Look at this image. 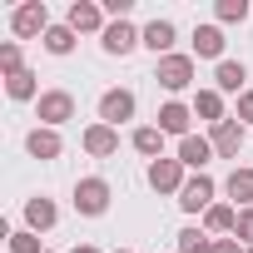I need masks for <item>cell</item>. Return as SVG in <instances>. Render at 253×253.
<instances>
[{
    "instance_id": "6da1fadb",
    "label": "cell",
    "mask_w": 253,
    "mask_h": 253,
    "mask_svg": "<svg viewBox=\"0 0 253 253\" xmlns=\"http://www.w3.org/2000/svg\"><path fill=\"white\" fill-rule=\"evenodd\" d=\"M154 80H159L169 94L189 89V84H194V55H164V60L154 65Z\"/></svg>"
},
{
    "instance_id": "7a4b0ae2",
    "label": "cell",
    "mask_w": 253,
    "mask_h": 253,
    "mask_svg": "<svg viewBox=\"0 0 253 253\" xmlns=\"http://www.w3.org/2000/svg\"><path fill=\"white\" fill-rule=\"evenodd\" d=\"M35 114L45 119V129H60L65 119H75V94L70 89H45L35 99Z\"/></svg>"
},
{
    "instance_id": "3957f363",
    "label": "cell",
    "mask_w": 253,
    "mask_h": 253,
    "mask_svg": "<svg viewBox=\"0 0 253 253\" xmlns=\"http://www.w3.org/2000/svg\"><path fill=\"white\" fill-rule=\"evenodd\" d=\"M10 30H15L20 40H30V35H45V30H50V10H45V0H25V5L10 15Z\"/></svg>"
},
{
    "instance_id": "277c9868",
    "label": "cell",
    "mask_w": 253,
    "mask_h": 253,
    "mask_svg": "<svg viewBox=\"0 0 253 253\" xmlns=\"http://www.w3.org/2000/svg\"><path fill=\"white\" fill-rule=\"evenodd\" d=\"M75 209L89 213V218H99V213L109 209V184H104V179H80V184H75Z\"/></svg>"
},
{
    "instance_id": "5b68a950",
    "label": "cell",
    "mask_w": 253,
    "mask_h": 253,
    "mask_svg": "<svg viewBox=\"0 0 253 253\" xmlns=\"http://www.w3.org/2000/svg\"><path fill=\"white\" fill-rule=\"evenodd\" d=\"M124 119H134V94L129 89H104L99 94V124H114L119 129Z\"/></svg>"
},
{
    "instance_id": "8992f818",
    "label": "cell",
    "mask_w": 253,
    "mask_h": 253,
    "mask_svg": "<svg viewBox=\"0 0 253 253\" xmlns=\"http://www.w3.org/2000/svg\"><path fill=\"white\" fill-rule=\"evenodd\" d=\"M65 25H70L75 35H94V30L104 35V30H109V25H104V10L94 5V0H75L70 15H65Z\"/></svg>"
},
{
    "instance_id": "52a82bcc",
    "label": "cell",
    "mask_w": 253,
    "mask_h": 253,
    "mask_svg": "<svg viewBox=\"0 0 253 253\" xmlns=\"http://www.w3.org/2000/svg\"><path fill=\"white\" fill-rule=\"evenodd\" d=\"M189 179H184V164L179 159H154L149 164V189H159V194H179Z\"/></svg>"
},
{
    "instance_id": "ba28073f",
    "label": "cell",
    "mask_w": 253,
    "mask_h": 253,
    "mask_svg": "<svg viewBox=\"0 0 253 253\" xmlns=\"http://www.w3.org/2000/svg\"><path fill=\"white\" fill-rule=\"evenodd\" d=\"M179 209H189V213L204 209V213H209V209H213V179H209V174H194V179L179 189Z\"/></svg>"
},
{
    "instance_id": "9c48e42d",
    "label": "cell",
    "mask_w": 253,
    "mask_h": 253,
    "mask_svg": "<svg viewBox=\"0 0 253 253\" xmlns=\"http://www.w3.org/2000/svg\"><path fill=\"white\" fill-rule=\"evenodd\" d=\"M99 45H104V55H129L134 45H144V30H134L129 20H114V25L104 30V40H99Z\"/></svg>"
},
{
    "instance_id": "30bf717a",
    "label": "cell",
    "mask_w": 253,
    "mask_h": 253,
    "mask_svg": "<svg viewBox=\"0 0 253 253\" xmlns=\"http://www.w3.org/2000/svg\"><path fill=\"white\" fill-rule=\"evenodd\" d=\"M209 144H213V154H218V159H238V149H243V124H238V119H223V124H213Z\"/></svg>"
},
{
    "instance_id": "8fae6325",
    "label": "cell",
    "mask_w": 253,
    "mask_h": 253,
    "mask_svg": "<svg viewBox=\"0 0 253 253\" xmlns=\"http://www.w3.org/2000/svg\"><path fill=\"white\" fill-rule=\"evenodd\" d=\"M84 149L94 159H109L119 149V129H114V124H89V129H84Z\"/></svg>"
},
{
    "instance_id": "7c38bea8",
    "label": "cell",
    "mask_w": 253,
    "mask_h": 253,
    "mask_svg": "<svg viewBox=\"0 0 253 253\" xmlns=\"http://www.w3.org/2000/svg\"><path fill=\"white\" fill-rule=\"evenodd\" d=\"M213 159V144L204 139V134H189V139H179V164L184 169H199L204 174V164Z\"/></svg>"
},
{
    "instance_id": "4fadbf2b",
    "label": "cell",
    "mask_w": 253,
    "mask_h": 253,
    "mask_svg": "<svg viewBox=\"0 0 253 253\" xmlns=\"http://www.w3.org/2000/svg\"><path fill=\"white\" fill-rule=\"evenodd\" d=\"M159 129H164V134H179V139H189V104L169 99V104L159 109Z\"/></svg>"
},
{
    "instance_id": "5bb4252c",
    "label": "cell",
    "mask_w": 253,
    "mask_h": 253,
    "mask_svg": "<svg viewBox=\"0 0 253 253\" xmlns=\"http://www.w3.org/2000/svg\"><path fill=\"white\" fill-rule=\"evenodd\" d=\"M25 149H30L35 159H60V149H65V144H60V134H55V129H30V134H25Z\"/></svg>"
},
{
    "instance_id": "9a60e30c",
    "label": "cell",
    "mask_w": 253,
    "mask_h": 253,
    "mask_svg": "<svg viewBox=\"0 0 253 253\" xmlns=\"http://www.w3.org/2000/svg\"><path fill=\"white\" fill-rule=\"evenodd\" d=\"M144 45L164 60V55H169V45H174V20H149V25H144Z\"/></svg>"
},
{
    "instance_id": "2e32d148",
    "label": "cell",
    "mask_w": 253,
    "mask_h": 253,
    "mask_svg": "<svg viewBox=\"0 0 253 253\" xmlns=\"http://www.w3.org/2000/svg\"><path fill=\"white\" fill-rule=\"evenodd\" d=\"M194 55L218 60V55H223V30H218V25H199V30H194Z\"/></svg>"
},
{
    "instance_id": "e0dca14e",
    "label": "cell",
    "mask_w": 253,
    "mask_h": 253,
    "mask_svg": "<svg viewBox=\"0 0 253 253\" xmlns=\"http://www.w3.org/2000/svg\"><path fill=\"white\" fill-rule=\"evenodd\" d=\"M218 94H243V80H248V70L238 65V60H218Z\"/></svg>"
},
{
    "instance_id": "ac0fdd59",
    "label": "cell",
    "mask_w": 253,
    "mask_h": 253,
    "mask_svg": "<svg viewBox=\"0 0 253 253\" xmlns=\"http://www.w3.org/2000/svg\"><path fill=\"white\" fill-rule=\"evenodd\" d=\"M55 218H60V213H55V204H50V199H30V204H25V223H30V233L55 228Z\"/></svg>"
},
{
    "instance_id": "d6986e66",
    "label": "cell",
    "mask_w": 253,
    "mask_h": 253,
    "mask_svg": "<svg viewBox=\"0 0 253 253\" xmlns=\"http://www.w3.org/2000/svg\"><path fill=\"white\" fill-rule=\"evenodd\" d=\"M194 114L209 119V124H223V94L218 89H199L194 94Z\"/></svg>"
},
{
    "instance_id": "ffe728a7",
    "label": "cell",
    "mask_w": 253,
    "mask_h": 253,
    "mask_svg": "<svg viewBox=\"0 0 253 253\" xmlns=\"http://www.w3.org/2000/svg\"><path fill=\"white\" fill-rule=\"evenodd\" d=\"M228 199L238 209H253V169H233L228 174Z\"/></svg>"
},
{
    "instance_id": "44dd1931",
    "label": "cell",
    "mask_w": 253,
    "mask_h": 253,
    "mask_svg": "<svg viewBox=\"0 0 253 253\" xmlns=\"http://www.w3.org/2000/svg\"><path fill=\"white\" fill-rule=\"evenodd\" d=\"M204 228H209V233H228V228H238V209H233V204H213V209L204 213Z\"/></svg>"
},
{
    "instance_id": "7402d4cb",
    "label": "cell",
    "mask_w": 253,
    "mask_h": 253,
    "mask_svg": "<svg viewBox=\"0 0 253 253\" xmlns=\"http://www.w3.org/2000/svg\"><path fill=\"white\" fill-rule=\"evenodd\" d=\"M134 149L149 154V159H159V149H164V129H159V124H144V129H134Z\"/></svg>"
},
{
    "instance_id": "603a6c76",
    "label": "cell",
    "mask_w": 253,
    "mask_h": 253,
    "mask_svg": "<svg viewBox=\"0 0 253 253\" xmlns=\"http://www.w3.org/2000/svg\"><path fill=\"white\" fill-rule=\"evenodd\" d=\"M45 50H50V55H70V50H75V30H70V25H50V30H45Z\"/></svg>"
},
{
    "instance_id": "cb8c5ba5",
    "label": "cell",
    "mask_w": 253,
    "mask_h": 253,
    "mask_svg": "<svg viewBox=\"0 0 253 253\" xmlns=\"http://www.w3.org/2000/svg\"><path fill=\"white\" fill-rule=\"evenodd\" d=\"M5 94H10V99H35V75H30V70L10 75V80H5Z\"/></svg>"
},
{
    "instance_id": "d4e9b609",
    "label": "cell",
    "mask_w": 253,
    "mask_h": 253,
    "mask_svg": "<svg viewBox=\"0 0 253 253\" xmlns=\"http://www.w3.org/2000/svg\"><path fill=\"white\" fill-rule=\"evenodd\" d=\"M179 253H213V243H209V233L184 228V233H179Z\"/></svg>"
},
{
    "instance_id": "484cf974",
    "label": "cell",
    "mask_w": 253,
    "mask_h": 253,
    "mask_svg": "<svg viewBox=\"0 0 253 253\" xmlns=\"http://www.w3.org/2000/svg\"><path fill=\"white\" fill-rule=\"evenodd\" d=\"M10 253H45V243H40V233L20 228V233H10Z\"/></svg>"
},
{
    "instance_id": "4316f807",
    "label": "cell",
    "mask_w": 253,
    "mask_h": 253,
    "mask_svg": "<svg viewBox=\"0 0 253 253\" xmlns=\"http://www.w3.org/2000/svg\"><path fill=\"white\" fill-rule=\"evenodd\" d=\"M0 70H5V80L25 70V65H20V45H15V40H10V45H0Z\"/></svg>"
},
{
    "instance_id": "83f0119b",
    "label": "cell",
    "mask_w": 253,
    "mask_h": 253,
    "mask_svg": "<svg viewBox=\"0 0 253 253\" xmlns=\"http://www.w3.org/2000/svg\"><path fill=\"white\" fill-rule=\"evenodd\" d=\"M248 15V0H218V20L223 25H233V20H243Z\"/></svg>"
},
{
    "instance_id": "f1b7e54d",
    "label": "cell",
    "mask_w": 253,
    "mask_h": 253,
    "mask_svg": "<svg viewBox=\"0 0 253 253\" xmlns=\"http://www.w3.org/2000/svg\"><path fill=\"white\" fill-rule=\"evenodd\" d=\"M233 233H238V243L253 248V209H238V228H233Z\"/></svg>"
},
{
    "instance_id": "f546056e",
    "label": "cell",
    "mask_w": 253,
    "mask_h": 253,
    "mask_svg": "<svg viewBox=\"0 0 253 253\" xmlns=\"http://www.w3.org/2000/svg\"><path fill=\"white\" fill-rule=\"evenodd\" d=\"M238 119H243V124H253V89H243V94H238Z\"/></svg>"
},
{
    "instance_id": "4dcf8cb0",
    "label": "cell",
    "mask_w": 253,
    "mask_h": 253,
    "mask_svg": "<svg viewBox=\"0 0 253 253\" xmlns=\"http://www.w3.org/2000/svg\"><path fill=\"white\" fill-rule=\"evenodd\" d=\"M213 253H243V243H238V238H218V243H213Z\"/></svg>"
},
{
    "instance_id": "1f68e13d",
    "label": "cell",
    "mask_w": 253,
    "mask_h": 253,
    "mask_svg": "<svg viewBox=\"0 0 253 253\" xmlns=\"http://www.w3.org/2000/svg\"><path fill=\"white\" fill-rule=\"evenodd\" d=\"M75 253H99V248H89V243H84V248H75Z\"/></svg>"
},
{
    "instance_id": "d6a6232c",
    "label": "cell",
    "mask_w": 253,
    "mask_h": 253,
    "mask_svg": "<svg viewBox=\"0 0 253 253\" xmlns=\"http://www.w3.org/2000/svg\"><path fill=\"white\" fill-rule=\"evenodd\" d=\"M248 253H253V248H248Z\"/></svg>"
}]
</instances>
